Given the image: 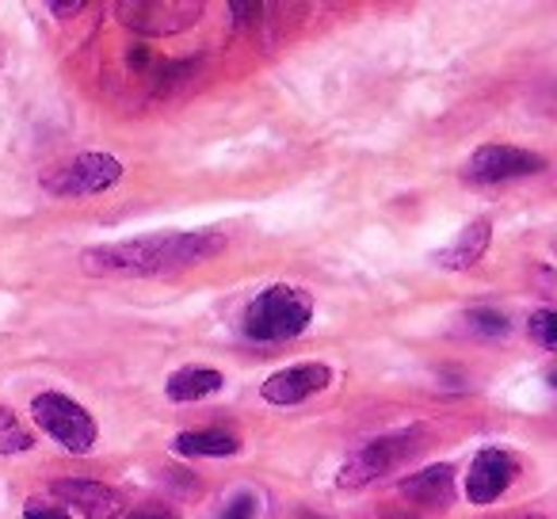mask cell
Here are the masks:
<instances>
[{"label": "cell", "mask_w": 557, "mask_h": 519, "mask_svg": "<svg viewBox=\"0 0 557 519\" xmlns=\"http://www.w3.org/2000/svg\"><path fill=\"white\" fill-rule=\"evenodd\" d=\"M546 172V157L531 153V149H519V146H481L478 153L466 161L462 176L478 187H493V184H508V180H523V176H539Z\"/></svg>", "instance_id": "7"}, {"label": "cell", "mask_w": 557, "mask_h": 519, "mask_svg": "<svg viewBox=\"0 0 557 519\" xmlns=\"http://www.w3.org/2000/svg\"><path fill=\"white\" fill-rule=\"evenodd\" d=\"M462 321H466V329H470L473 336H485V341L508 336V318H504L500 310H493V306H478V310H470Z\"/></svg>", "instance_id": "15"}, {"label": "cell", "mask_w": 557, "mask_h": 519, "mask_svg": "<svg viewBox=\"0 0 557 519\" xmlns=\"http://www.w3.org/2000/svg\"><path fill=\"white\" fill-rule=\"evenodd\" d=\"M519 462L516 455H508L504 447H485L473 455L470 473H466V496L470 504H493L500 501V493H508V485L516 481Z\"/></svg>", "instance_id": "8"}, {"label": "cell", "mask_w": 557, "mask_h": 519, "mask_svg": "<svg viewBox=\"0 0 557 519\" xmlns=\"http://www.w3.org/2000/svg\"><path fill=\"white\" fill-rule=\"evenodd\" d=\"M199 16V0H123L115 4V20L138 35H180Z\"/></svg>", "instance_id": "6"}, {"label": "cell", "mask_w": 557, "mask_h": 519, "mask_svg": "<svg viewBox=\"0 0 557 519\" xmlns=\"http://www.w3.org/2000/svg\"><path fill=\"white\" fill-rule=\"evenodd\" d=\"M32 417H35V424L50 435V440H58L65 450H73V455H88V450L96 447L92 412H88L85 405L73 401V397L47 390V394H39L32 401Z\"/></svg>", "instance_id": "4"}, {"label": "cell", "mask_w": 557, "mask_h": 519, "mask_svg": "<svg viewBox=\"0 0 557 519\" xmlns=\"http://www.w3.org/2000/svg\"><path fill=\"white\" fill-rule=\"evenodd\" d=\"M329 386H333V367L302 363V367H287V371L271 374L260 386V394H263V401H271V405H298Z\"/></svg>", "instance_id": "9"}, {"label": "cell", "mask_w": 557, "mask_h": 519, "mask_svg": "<svg viewBox=\"0 0 557 519\" xmlns=\"http://www.w3.org/2000/svg\"><path fill=\"white\" fill-rule=\"evenodd\" d=\"M50 12L54 16H77V12H85V4H50Z\"/></svg>", "instance_id": "23"}, {"label": "cell", "mask_w": 557, "mask_h": 519, "mask_svg": "<svg viewBox=\"0 0 557 519\" xmlns=\"http://www.w3.org/2000/svg\"><path fill=\"white\" fill-rule=\"evenodd\" d=\"M397 493L409 504H417V508H450L455 504V466L447 462L424 466L420 473L405 478L397 485Z\"/></svg>", "instance_id": "11"}, {"label": "cell", "mask_w": 557, "mask_h": 519, "mask_svg": "<svg viewBox=\"0 0 557 519\" xmlns=\"http://www.w3.org/2000/svg\"><path fill=\"white\" fill-rule=\"evenodd\" d=\"M313 321V295L302 287H275L260 291L245 310V336L256 344H283L295 341L310 329Z\"/></svg>", "instance_id": "2"}, {"label": "cell", "mask_w": 557, "mask_h": 519, "mask_svg": "<svg viewBox=\"0 0 557 519\" xmlns=\"http://www.w3.org/2000/svg\"><path fill=\"white\" fill-rule=\"evenodd\" d=\"M256 516H260V496L248 493V489L233 493L230 501L218 508V519H256Z\"/></svg>", "instance_id": "16"}, {"label": "cell", "mask_w": 557, "mask_h": 519, "mask_svg": "<svg viewBox=\"0 0 557 519\" xmlns=\"http://www.w3.org/2000/svg\"><path fill=\"white\" fill-rule=\"evenodd\" d=\"M225 248V233L218 230H191V233H153V237H134L123 245H96L81 252V264L92 275H126V280H146V275H172L202 264Z\"/></svg>", "instance_id": "1"}, {"label": "cell", "mask_w": 557, "mask_h": 519, "mask_svg": "<svg viewBox=\"0 0 557 519\" xmlns=\"http://www.w3.org/2000/svg\"><path fill=\"white\" fill-rule=\"evenodd\" d=\"M126 519H180L176 508H169V504L153 501V504H138V508H131V516Z\"/></svg>", "instance_id": "19"}, {"label": "cell", "mask_w": 557, "mask_h": 519, "mask_svg": "<svg viewBox=\"0 0 557 519\" xmlns=\"http://www.w3.org/2000/svg\"><path fill=\"white\" fill-rule=\"evenodd\" d=\"M32 447H35V440L24 432V428H16V432H9L4 440H0V450H4V455H12V450H32Z\"/></svg>", "instance_id": "20"}, {"label": "cell", "mask_w": 557, "mask_h": 519, "mask_svg": "<svg viewBox=\"0 0 557 519\" xmlns=\"http://www.w3.org/2000/svg\"><path fill=\"white\" fill-rule=\"evenodd\" d=\"M176 450L191 458H225L237 455L240 440L225 428H195V432H180L176 435Z\"/></svg>", "instance_id": "14"}, {"label": "cell", "mask_w": 557, "mask_h": 519, "mask_svg": "<svg viewBox=\"0 0 557 519\" xmlns=\"http://www.w3.org/2000/svg\"><path fill=\"white\" fill-rule=\"evenodd\" d=\"M500 519H546V516H539V511H523V516H500Z\"/></svg>", "instance_id": "24"}, {"label": "cell", "mask_w": 557, "mask_h": 519, "mask_svg": "<svg viewBox=\"0 0 557 519\" xmlns=\"http://www.w3.org/2000/svg\"><path fill=\"white\" fill-rule=\"evenodd\" d=\"M123 180V164L108 153H77L65 164L42 172V191L47 195H62V199H81V195H96L108 191Z\"/></svg>", "instance_id": "5"}, {"label": "cell", "mask_w": 557, "mask_h": 519, "mask_svg": "<svg viewBox=\"0 0 557 519\" xmlns=\"http://www.w3.org/2000/svg\"><path fill=\"white\" fill-rule=\"evenodd\" d=\"M546 382H549V386L557 390V363H554V367H549V371H546Z\"/></svg>", "instance_id": "25"}, {"label": "cell", "mask_w": 557, "mask_h": 519, "mask_svg": "<svg viewBox=\"0 0 557 519\" xmlns=\"http://www.w3.org/2000/svg\"><path fill=\"white\" fill-rule=\"evenodd\" d=\"M534 283H539V291L546 298H557V272L554 268H539V272H534Z\"/></svg>", "instance_id": "21"}, {"label": "cell", "mask_w": 557, "mask_h": 519, "mask_svg": "<svg viewBox=\"0 0 557 519\" xmlns=\"http://www.w3.org/2000/svg\"><path fill=\"white\" fill-rule=\"evenodd\" d=\"M488 240H493V222H488V218H473L447 248H440V252L432 256V260L440 268H447V272H466V268H473L481 256H485Z\"/></svg>", "instance_id": "12"}, {"label": "cell", "mask_w": 557, "mask_h": 519, "mask_svg": "<svg viewBox=\"0 0 557 519\" xmlns=\"http://www.w3.org/2000/svg\"><path fill=\"white\" fill-rule=\"evenodd\" d=\"M50 493L58 501H65L70 508L85 511L88 519H119L123 516V496L115 493L111 485L92 478H62L50 485Z\"/></svg>", "instance_id": "10"}, {"label": "cell", "mask_w": 557, "mask_h": 519, "mask_svg": "<svg viewBox=\"0 0 557 519\" xmlns=\"http://www.w3.org/2000/svg\"><path fill=\"white\" fill-rule=\"evenodd\" d=\"M531 336H534V344H542L546 351H557V306L554 310H539V313H531Z\"/></svg>", "instance_id": "17"}, {"label": "cell", "mask_w": 557, "mask_h": 519, "mask_svg": "<svg viewBox=\"0 0 557 519\" xmlns=\"http://www.w3.org/2000/svg\"><path fill=\"white\" fill-rule=\"evenodd\" d=\"M24 519H70V511L65 508H58V504H50V501H27L24 504Z\"/></svg>", "instance_id": "18"}, {"label": "cell", "mask_w": 557, "mask_h": 519, "mask_svg": "<svg viewBox=\"0 0 557 519\" xmlns=\"http://www.w3.org/2000/svg\"><path fill=\"white\" fill-rule=\"evenodd\" d=\"M222 382V371H214V367H180L164 386V394H169V401H202V397L218 394Z\"/></svg>", "instance_id": "13"}, {"label": "cell", "mask_w": 557, "mask_h": 519, "mask_svg": "<svg viewBox=\"0 0 557 519\" xmlns=\"http://www.w3.org/2000/svg\"><path fill=\"white\" fill-rule=\"evenodd\" d=\"M16 428H20L16 412H12L9 405H0V440H4V435H9V432H16Z\"/></svg>", "instance_id": "22"}, {"label": "cell", "mask_w": 557, "mask_h": 519, "mask_svg": "<svg viewBox=\"0 0 557 519\" xmlns=\"http://www.w3.org/2000/svg\"><path fill=\"white\" fill-rule=\"evenodd\" d=\"M420 435H424L420 428H409V432H394V435H379V440H371L363 450H356V455L341 466L336 485L341 489H363V485H371V481L394 473L405 458H412L420 450Z\"/></svg>", "instance_id": "3"}]
</instances>
